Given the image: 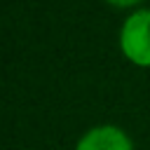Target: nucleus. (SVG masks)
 <instances>
[{
    "mask_svg": "<svg viewBox=\"0 0 150 150\" xmlns=\"http://www.w3.org/2000/svg\"><path fill=\"white\" fill-rule=\"evenodd\" d=\"M75 150H134L131 138L112 124H101L89 129L75 145Z\"/></svg>",
    "mask_w": 150,
    "mask_h": 150,
    "instance_id": "f03ea898",
    "label": "nucleus"
},
{
    "mask_svg": "<svg viewBox=\"0 0 150 150\" xmlns=\"http://www.w3.org/2000/svg\"><path fill=\"white\" fill-rule=\"evenodd\" d=\"M108 2L115 7H131V5H138L141 0H108Z\"/></svg>",
    "mask_w": 150,
    "mask_h": 150,
    "instance_id": "7ed1b4c3",
    "label": "nucleus"
},
{
    "mask_svg": "<svg viewBox=\"0 0 150 150\" xmlns=\"http://www.w3.org/2000/svg\"><path fill=\"white\" fill-rule=\"evenodd\" d=\"M120 47L131 63L150 66V9H136L127 16L120 30Z\"/></svg>",
    "mask_w": 150,
    "mask_h": 150,
    "instance_id": "f257e3e1",
    "label": "nucleus"
}]
</instances>
